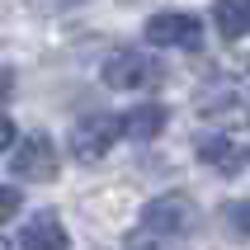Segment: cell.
Wrapping results in <instances>:
<instances>
[{
  "label": "cell",
  "instance_id": "obj_1",
  "mask_svg": "<svg viewBox=\"0 0 250 250\" xmlns=\"http://www.w3.org/2000/svg\"><path fill=\"white\" fill-rule=\"evenodd\" d=\"M137 222L151 236H184V231L198 227V208H194V198H184V194H156L142 203Z\"/></svg>",
  "mask_w": 250,
  "mask_h": 250
},
{
  "label": "cell",
  "instance_id": "obj_2",
  "mask_svg": "<svg viewBox=\"0 0 250 250\" xmlns=\"http://www.w3.org/2000/svg\"><path fill=\"white\" fill-rule=\"evenodd\" d=\"M142 33H146L151 47H175V52H194V47H203V19L189 14V10H161V14H151V19L142 24Z\"/></svg>",
  "mask_w": 250,
  "mask_h": 250
},
{
  "label": "cell",
  "instance_id": "obj_3",
  "mask_svg": "<svg viewBox=\"0 0 250 250\" xmlns=\"http://www.w3.org/2000/svg\"><path fill=\"white\" fill-rule=\"evenodd\" d=\"M99 76H104L109 90H146L151 81H161V62L142 47H123L99 66Z\"/></svg>",
  "mask_w": 250,
  "mask_h": 250
},
{
  "label": "cell",
  "instance_id": "obj_4",
  "mask_svg": "<svg viewBox=\"0 0 250 250\" xmlns=\"http://www.w3.org/2000/svg\"><path fill=\"white\" fill-rule=\"evenodd\" d=\"M10 170H14V180L52 184V180H57V146H52V137H47V132H33V137L14 142Z\"/></svg>",
  "mask_w": 250,
  "mask_h": 250
},
{
  "label": "cell",
  "instance_id": "obj_5",
  "mask_svg": "<svg viewBox=\"0 0 250 250\" xmlns=\"http://www.w3.org/2000/svg\"><path fill=\"white\" fill-rule=\"evenodd\" d=\"M113 142H118V118H113V113H90V118H81V123H71L66 151L90 166V161H99V156L109 151Z\"/></svg>",
  "mask_w": 250,
  "mask_h": 250
},
{
  "label": "cell",
  "instance_id": "obj_6",
  "mask_svg": "<svg viewBox=\"0 0 250 250\" xmlns=\"http://www.w3.org/2000/svg\"><path fill=\"white\" fill-rule=\"evenodd\" d=\"M19 250H71V236L57 212H33L19 227Z\"/></svg>",
  "mask_w": 250,
  "mask_h": 250
},
{
  "label": "cell",
  "instance_id": "obj_7",
  "mask_svg": "<svg viewBox=\"0 0 250 250\" xmlns=\"http://www.w3.org/2000/svg\"><path fill=\"white\" fill-rule=\"evenodd\" d=\"M170 123V109L166 104H137V109H127L118 118V137H132V142H151L161 137Z\"/></svg>",
  "mask_w": 250,
  "mask_h": 250
},
{
  "label": "cell",
  "instance_id": "obj_8",
  "mask_svg": "<svg viewBox=\"0 0 250 250\" xmlns=\"http://www.w3.org/2000/svg\"><path fill=\"white\" fill-rule=\"evenodd\" d=\"M198 161L208 170H217V175H236L241 161H246V146L236 137H227V132H212V137L198 142Z\"/></svg>",
  "mask_w": 250,
  "mask_h": 250
},
{
  "label": "cell",
  "instance_id": "obj_9",
  "mask_svg": "<svg viewBox=\"0 0 250 250\" xmlns=\"http://www.w3.org/2000/svg\"><path fill=\"white\" fill-rule=\"evenodd\" d=\"M212 24L222 38H246L250 33V0H212Z\"/></svg>",
  "mask_w": 250,
  "mask_h": 250
},
{
  "label": "cell",
  "instance_id": "obj_10",
  "mask_svg": "<svg viewBox=\"0 0 250 250\" xmlns=\"http://www.w3.org/2000/svg\"><path fill=\"white\" fill-rule=\"evenodd\" d=\"M222 222L236 231V236H250V198H236V203H227L222 208Z\"/></svg>",
  "mask_w": 250,
  "mask_h": 250
},
{
  "label": "cell",
  "instance_id": "obj_11",
  "mask_svg": "<svg viewBox=\"0 0 250 250\" xmlns=\"http://www.w3.org/2000/svg\"><path fill=\"white\" fill-rule=\"evenodd\" d=\"M19 203H24L19 189H14V184H0V222H10L14 212H19Z\"/></svg>",
  "mask_w": 250,
  "mask_h": 250
},
{
  "label": "cell",
  "instance_id": "obj_12",
  "mask_svg": "<svg viewBox=\"0 0 250 250\" xmlns=\"http://www.w3.org/2000/svg\"><path fill=\"white\" fill-rule=\"evenodd\" d=\"M14 142H19V137H14V118H5V113H0V151H10Z\"/></svg>",
  "mask_w": 250,
  "mask_h": 250
},
{
  "label": "cell",
  "instance_id": "obj_13",
  "mask_svg": "<svg viewBox=\"0 0 250 250\" xmlns=\"http://www.w3.org/2000/svg\"><path fill=\"white\" fill-rule=\"evenodd\" d=\"M10 90H14V66H10V62H0V99L10 95Z\"/></svg>",
  "mask_w": 250,
  "mask_h": 250
}]
</instances>
